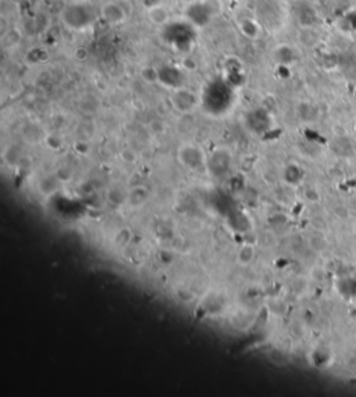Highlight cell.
Returning <instances> with one entry per match:
<instances>
[{
	"label": "cell",
	"instance_id": "6da1fadb",
	"mask_svg": "<svg viewBox=\"0 0 356 397\" xmlns=\"http://www.w3.org/2000/svg\"><path fill=\"white\" fill-rule=\"evenodd\" d=\"M97 10L89 0H75L61 10L60 20L63 25L72 32L88 30L96 21Z\"/></svg>",
	"mask_w": 356,
	"mask_h": 397
},
{
	"label": "cell",
	"instance_id": "7a4b0ae2",
	"mask_svg": "<svg viewBox=\"0 0 356 397\" xmlns=\"http://www.w3.org/2000/svg\"><path fill=\"white\" fill-rule=\"evenodd\" d=\"M177 160L188 171L202 173L208 169V156L195 143H183L177 150Z\"/></svg>",
	"mask_w": 356,
	"mask_h": 397
},
{
	"label": "cell",
	"instance_id": "3957f363",
	"mask_svg": "<svg viewBox=\"0 0 356 397\" xmlns=\"http://www.w3.org/2000/svg\"><path fill=\"white\" fill-rule=\"evenodd\" d=\"M99 17L109 25L117 26L127 21L128 13L122 3L117 0H107L99 9Z\"/></svg>",
	"mask_w": 356,
	"mask_h": 397
},
{
	"label": "cell",
	"instance_id": "277c9868",
	"mask_svg": "<svg viewBox=\"0 0 356 397\" xmlns=\"http://www.w3.org/2000/svg\"><path fill=\"white\" fill-rule=\"evenodd\" d=\"M212 17H213V10L205 2H195L191 6H188L187 10H185V18L188 21V24H191L193 28L195 26H199V28L206 26L212 21Z\"/></svg>",
	"mask_w": 356,
	"mask_h": 397
},
{
	"label": "cell",
	"instance_id": "5b68a950",
	"mask_svg": "<svg viewBox=\"0 0 356 397\" xmlns=\"http://www.w3.org/2000/svg\"><path fill=\"white\" fill-rule=\"evenodd\" d=\"M231 163H233V156L228 149L217 148L208 157V169L217 175H221L228 171Z\"/></svg>",
	"mask_w": 356,
	"mask_h": 397
},
{
	"label": "cell",
	"instance_id": "8992f818",
	"mask_svg": "<svg viewBox=\"0 0 356 397\" xmlns=\"http://www.w3.org/2000/svg\"><path fill=\"white\" fill-rule=\"evenodd\" d=\"M171 104L180 112H189L198 104V97L189 89L177 88L171 95Z\"/></svg>",
	"mask_w": 356,
	"mask_h": 397
},
{
	"label": "cell",
	"instance_id": "52a82bcc",
	"mask_svg": "<svg viewBox=\"0 0 356 397\" xmlns=\"http://www.w3.org/2000/svg\"><path fill=\"white\" fill-rule=\"evenodd\" d=\"M146 15L150 24L155 26H167L173 21V15L167 6L163 3H153L146 9Z\"/></svg>",
	"mask_w": 356,
	"mask_h": 397
},
{
	"label": "cell",
	"instance_id": "ba28073f",
	"mask_svg": "<svg viewBox=\"0 0 356 397\" xmlns=\"http://www.w3.org/2000/svg\"><path fill=\"white\" fill-rule=\"evenodd\" d=\"M149 200V190L148 188H145L142 185L139 186H134L128 190L127 196H125V202L131 209H141L145 204L148 203Z\"/></svg>",
	"mask_w": 356,
	"mask_h": 397
},
{
	"label": "cell",
	"instance_id": "9c48e42d",
	"mask_svg": "<svg viewBox=\"0 0 356 397\" xmlns=\"http://www.w3.org/2000/svg\"><path fill=\"white\" fill-rule=\"evenodd\" d=\"M256 247L253 244H244L237 253V263L242 267H248L256 260Z\"/></svg>",
	"mask_w": 356,
	"mask_h": 397
},
{
	"label": "cell",
	"instance_id": "30bf717a",
	"mask_svg": "<svg viewBox=\"0 0 356 397\" xmlns=\"http://www.w3.org/2000/svg\"><path fill=\"white\" fill-rule=\"evenodd\" d=\"M133 240V232L130 228L118 229L117 232L113 236V246L116 249H125L128 244Z\"/></svg>",
	"mask_w": 356,
	"mask_h": 397
},
{
	"label": "cell",
	"instance_id": "8fae6325",
	"mask_svg": "<svg viewBox=\"0 0 356 397\" xmlns=\"http://www.w3.org/2000/svg\"><path fill=\"white\" fill-rule=\"evenodd\" d=\"M239 28L242 31V34L248 36V38H255V36L259 34V25H258V22H252L249 18L242 21V22L239 24Z\"/></svg>",
	"mask_w": 356,
	"mask_h": 397
},
{
	"label": "cell",
	"instance_id": "7c38bea8",
	"mask_svg": "<svg viewBox=\"0 0 356 397\" xmlns=\"http://www.w3.org/2000/svg\"><path fill=\"white\" fill-rule=\"evenodd\" d=\"M141 78H142L143 81L146 82V83H155V82L159 81V78H160V72H159L155 67L146 66L143 67L142 70H141Z\"/></svg>",
	"mask_w": 356,
	"mask_h": 397
},
{
	"label": "cell",
	"instance_id": "4fadbf2b",
	"mask_svg": "<svg viewBox=\"0 0 356 397\" xmlns=\"http://www.w3.org/2000/svg\"><path fill=\"white\" fill-rule=\"evenodd\" d=\"M120 157H121V160L124 161V163L127 164H134L138 161L137 152H135L134 149H130V148L122 149L121 153H120Z\"/></svg>",
	"mask_w": 356,
	"mask_h": 397
},
{
	"label": "cell",
	"instance_id": "5bb4252c",
	"mask_svg": "<svg viewBox=\"0 0 356 397\" xmlns=\"http://www.w3.org/2000/svg\"><path fill=\"white\" fill-rule=\"evenodd\" d=\"M89 51L85 49V47H77L75 50H74V59L78 61H84V60H87L88 59V54Z\"/></svg>",
	"mask_w": 356,
	"mask_h": 397
}]
</instances>
